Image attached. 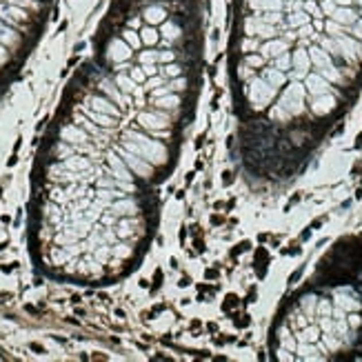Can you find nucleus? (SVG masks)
<instances>
[{
    "label": "nucleus",
    "instance_id": "2",
    "mask_svg": "<svg viewBox=\"0 0 362 362\" xmlns=\"http://www.w3.org/2000/svg\"><path fill=\"white\" fill-rule=\"evenodd\" d=\"M278 360L353 358L362 349V236L344 238L286 298L271 327Z\"/></svg>",
    "mask_w": 362,
    "mask_h": 362
},
{
    "label": "nucleus",
    "instance_id": "1",
    "mask_svg": "<svg viewBox=\"0 0 362 362\" xmlns=\"http://www.w3.org/2000/svg\"><path fill=\"white\" fill-rule=\"evenodd\" d=\"M198 7L116 0L67 87L34 169L31 244L51 276L111 282L144 255L200 91Z\"/></svg>",
    "mask_w": 362,
    "mask_h": 362
}]
</instances>
